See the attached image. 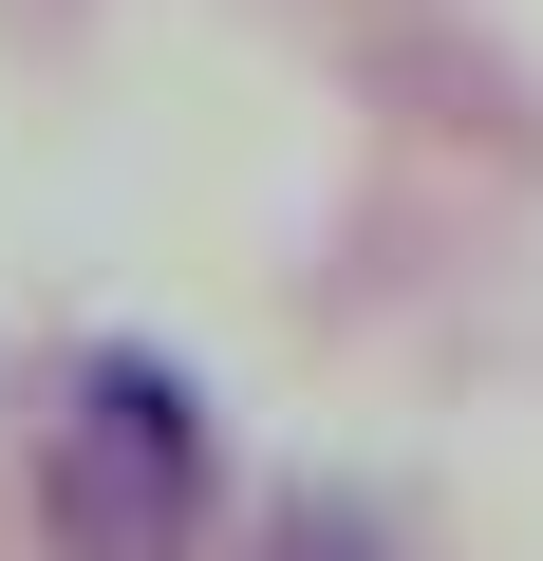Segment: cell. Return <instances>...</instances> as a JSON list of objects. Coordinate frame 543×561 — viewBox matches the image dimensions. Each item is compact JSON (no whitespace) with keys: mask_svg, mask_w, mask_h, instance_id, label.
Instances as JSON below:
<instances>
[{"mask_svg":"<svg viewBox=\"0 0 543 561\" xmlns=\"http://www.w3.org/2000/svg\"><path fill=\"white\" fill-rule=\"evenodd\" d=\"M206 505H225L206 375L150 337H94L57 375V431H38V542L57 561H206Z\"/></svg>","mask_w":543,"mask_h":561,"instance_id":"cell-1","label":"cell"},{"mask_svg":"<svg viewBox=\"0 0 543 561\" xmlns=\"http://www.w3.org/2000/svg\"><path fill=\"white\" fill-rule=\"evenodd\" d=\"M262 561H375V524H357V505H319V486H301V505H282V524H262Z\"/></svg>","mask_w":543,"mask_h":561,"instance_id":"cell-2","label":"cell"}]
</instances>
